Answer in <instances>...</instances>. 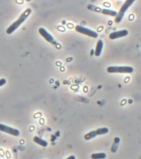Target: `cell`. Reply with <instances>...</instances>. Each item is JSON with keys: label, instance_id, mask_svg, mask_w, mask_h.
Returning a JSON list of instances; mask_svg holds the SVG:
<instances>
[{"label": "cell", "instance_id": "2e32d148", "mask_svg": "<svg viewBox=\"0 0 141 159\" xmlns=\"http://www.w3.org/2000/svg\"><path fill=\"white\" fill-rule=\"evenodd\" d=\"M6 83V79H2L0 80V87H1L2 85H3L4 84H5Z\"/></svg>", "mask_w": 141, "mask_h": 159}, {"label": "cell", "instance_id": "4fadbf2b", "mask_svg": "<svg viewBox=\"0 0 141 159\" xmlns=\"http://www.w3.org/2000/svg\"><path fill=\"white\" fill-rule=\"evenodd\" d=\"M101 13L104 15H108L109 16H116L118 15V13L116 11L110 10L103 9L101 10Z\"/></svg>", "mask_w": 141, "mask_h": 159}, {"label": "cell", "instance_id": "5bb4252c", "mask_svg": "<svg viewBox=\"0 0 141 159\" xmlns=\"http://www.w3.org/2000/svg\"><path fill=\"white\" fill-rule=\"evenodd\" d=\"M96 131L97 132L98 135H101L107 134L109 133V129L106 127H103V128L97 129Z\"/></svg>", "mask_w": 141, "mask_h": 159}, {"label": "cell", "instance_id": "3957f363", "mask_svg": "<svg viewBox=\"0 0 141 159\" xmlns=\"http://www.w3.org/2000/svg\"><path fill=\"white\" fill-rule=\"evenodd\" d=\"M107 71L110 73H131L134 69L130 66H109Z\"/></svg>", "mask_w": 141, "mask_h": 159}, {"label": "cell", "instance_id": "5b68a950", "mask_svg": "<svg viewBox=\"0 0 141 159\" xmlns=\"http://www.w3.org/2000/svg\"><path fill=\"white\" fill-rule=\"evenodd\" d=\"M0 131L15 136H18L20 135L19 130L3 124H0Z\"/></svg>", "mask_w": 141, "mask_h": 159}, {"label": "cell", "instance_id": "6da1fadb", "mask_svg": "<svg viewBox=\"0 0 141 159\" xmlns=\"http://www.w3.org/2000/svg\"><path fill=\"white\" fill-rule=\"evenodd\" d=\"M32 10L31 9L28 8L27 9L25 10L24 12L22 13L20 17L17 20L12 24L9 27L7 28L6 30V33L7 34H11L13 32H14L16 29H18L20 25H21L25 20L28 18V17L31 14Z\"/></svg>", "mask_w": 141, "mask_h": 159}, {"label": "cell", "instance_id": "8992f818", "mask_svg": "<svg viewBox=\"0 0 141 159\" xmlns=\"http://www.w3.org/2000/svg\"><path fill=\"white\" fill-rule=\"evenodd\" d=\"M39 33L43 37L47 40V42H49L53 45H56V43L54 41V39L53 38V36L44 28H40L39 30Z\"/></svg>", "mask_w": 141, "mask_h": 159}, {"label": "cell", "instance_id": "7a4b0ae2", "mask_svg": "<svg viewBox=\"0 0 141 159\" xmlns=\"http://www.w3.org/2000/svg\"><path fill=\"white\" fill-rule=\"evenodd\" d=\"M134 2V0H127L125 1V3L123 4V6H122L119 12L118 13L115 19V21L116 23L118 24L121 22L122 20L123 19V17L124 16L125 12Z\"/></svg>", "mask_w": 141, "mask_h": 159}, {"label": "cell", "instance_id": "52a82bcc", "mask_svg": "<svg viewBox=\"0 0 141 159\" xmlns=\"http://www.w3.org/2000/svg\"><path fill=\"white\" fill-rule=\"evenodd\" d=\"M128 34H129V31L127 30L118 31L111 33L109 34V38L110 39H116L118 38H122V37L126 36Z\"/></svg>", "mask_w": 141, "mask_h": 159}, {"label": "cell", "instance_id": "7c38bea8", "mask_svg": "<svg viewBox=\"0 0 141 159\" xmlns=\"http://www.w3.org/2000/svg\"><path fill=\"white\" fill-rule=\"evenodd\" d=\"M106 157V154L105 153H93L91 156L92 159H104Z\"/></svg>", "mask_w": 141, "mask_h": 159}, {"label": "cell", "instance_id": "9a60e30c", "mask_svg": "<svg viewBox=\"0 0 141 159\" xmlns=\"http://www.w3.org/2000/svg\"><path fill=\"white\" fill-rule=\"evenodd\" d=\"M88 9L90 10L93 11H97V10L99 9L100 8L96 7V6H92L91 4H89L88 6Z\"/></svg>", "mask_w": 141, "mask_h": 159}, {"label": "cell", "instance_id": "9c48e42d", "mask_svg": "<svg viewBox=\"0 0 141 159\" xmlns=\"http://www.w3.org/2000/svg\"><path fill=\"white\" fill-rule=\"evenodd\" d=\"M98 135L97 133L96 130H92L91 132H89L87 134H86L84 136V139L86 141H89L96 138V136Z\"/></svg>", "mask_w": 141, "mask_h": 159}, {"label": "cell", "instance_id": "277c9868", "mask_svg": "<svg viewBox=\"0 0 141 159\" xmlns=\"http://www.w3.org/2000/svg\"><path fill=\"white\" fill-rule=\"evenodd\" d=\"M75 30L78 33H80L82 34L87 35L88 36L91 37L92 38H97L98 35L97 33L92 30L91 29H87L86 28L82 27L81 25H77L75 27Z\"/></svg>", "mask_w": 141, "mask_h": 159}, {"label": "cell", "instance_id": "e0dca14e", "mask_svg": "<svg viewBox=\"0 0 141 159\" xmlns=\"http://www.w3.org/2000/svg\"><path fill=\"white\" fill-rule=\"evenodd\" d=\"M66 159H76V157L74 156H71Z\"/></svg>", "mask_w": 141, "mask_h": 159}, {"label": "cell", "instance_id": "30bf717a", "mask_svg": "<svg viewBox=\"0 0 141 159\" xmlns=\"http://www.w3.org/2000/svg\"><path fill=\"white\" fill-rule=\"evenodd\" d=\"M33 141L35 143L40 145L42 147H47L48 144L46 141L42 139L41 138H39L38 136H35V138H33Z\"/></svg>", "mask_w": 141, "mask_h": 159}, {"label": "cell", "instance_id": "8fae6325", "mask_svg": "<svg viewBox=\"0 0 141 159\" xmlns=\"http://www.w3.org/2000/svg\"><path fill=\"white\" fill-rule=\"evenodd\" d=\"M119 142H120V139H119V138H115L114 143L113 144L112 147V148H111V152H113V153L116 152L117 150H118V145H119Z\"/></svg>", "mask_w": 141, "mask_h": 159}, {"label": "cell", "instance_id": "ba28073f", "mask_svg": "<svg viewBox=\"0 0 141 159\" xmlns=\"http://www.w3.org/2000/svg\"><path fill=\"white\" fill-rule=\"evenodd\" d=\"M103 42L101 40H99L96 45V49L95 52V55L96 56H100L101 54L103 47Z\"/></svg>", "mask_w": 141, "mask_h": 159}]
</instances>
